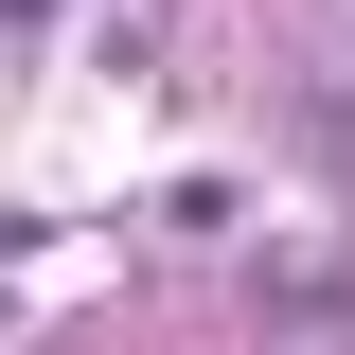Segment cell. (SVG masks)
Here are the masks:
<instances>
[{"instance_id": "cell-1", "label": "cell", "mask_w": 355, "mask_h": 355, "mask_svg": "<svg viewBox=\"0 0 355 355\" xmlns=\"http://www.w3.org/2000/svg\"><path fill=\"white\" fill-rule=\"evenodd\" d=\"M231 214H249V178H160V196H142V231H178V249L231 231Z\"/></svg>"}, {"instance_id": "cell-2", "label": "cell", "mask_w": 355, "mask_h": 355, "mask_svg": "<svg viewBox=\"0 0 355 355\" xmlns=\"http://www.w3.org/2000/svg\"><path fill=\"white\" fill-rule=\"evenodd\" d=\"M0 18H18V36H36V18H71V0H0Z\"/></svg>"}]
</instances>
